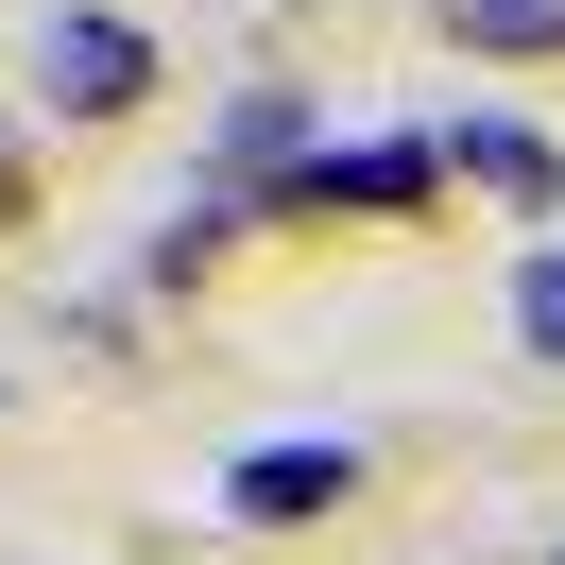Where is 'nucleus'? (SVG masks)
Segmentation results:
<instances>
[{"instance_id": "6", "label": "nucleus", "mask_w": 565, "mask_h": 565, "mask_svg": "<svg viewBox=\"0 0 565 565\" xmlns=\"http://www.w3.org/2000/svg\"><path fill=\"white\" fill-rule=\"evenodd\" d=\"M514 343L565 377V241H531V257H514Z\"/></svg>"}, {"instance_id": "2", "label": "nucleus", "mask_w": 565, "mask_h": 565, "mask_svg": "<svg viewBox=\"0 0 565 565\" xmlns=\"http://www.w3.org/2000/svg\"><path fill=\"white\" fill-rule=\"evenodd\" d=\"M428 189H446V138H326V154H291L275 172V206H428Z\"/></svg>"}, {"instance_id": "5", "label": "nucleus", "mask_w": 565, "mask_h": 565, "mask_svg": "<svg viewBox=\"0 0 565 565\" xmlns=\"http://www.w3.org/2000/svg\"><path fill=\"white\" fill-rule=\"evenodd\" d=\"M462 52H565V0H428Z\"/></svg>"}, {"instance_id": "1", "label": "nucleus", "mask_w": 565, "mask_h": 565, "mask_svg": "<svg viewBox=\"0 0 565 565\" xmlns=\"http://www.w3.org/2000/svg\"><path fill=\"white\" fill-rule=\"evenodd\" d=\"M138 86H154V35L120 18V0H52L35 18V104L52 120H120Z\"/></svg>"}, {"instance_id": "3", "label": "nucleus", "mask_w": 565, "mask_h": 565, "mask_svg": "<svg viewBox=\"0 0 565 565\" xmlns=\"http://www.w3.org/2000/svg\"><path fill=\"white\" fill-rule=\"evenodd\" d=\"M326 497H360V446H343V428H291V446H241V462H223V514H241V531H309Z\"/></svg>"}, {"instance_id": "4", "label": "nucleus", "mask_w": 565, "mask_h": 565, "mask_svg": "<svg viewBox=\"0 0 565 565\" xmlns=\"http://www.w3.org/2000/svg\"><path fill=\"white\" fill-rule=\"evenodd\" d=\"M446 172H480V189H514V206H565V154L531 138V120H497V104H480V120H446Z\"/></svg>"}]
</instances>
